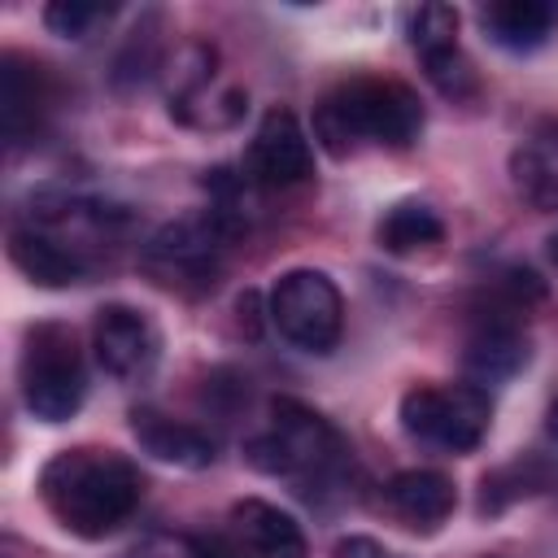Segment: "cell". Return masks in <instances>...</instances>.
Returning <instances> with one entry per match:
<instances>
[{"label":"cell","instance_id":"cell-19","mask_svg":"<svg viewBox=\"0 0 558 558\" xmlns=\"http://www.w3.org/2000/svg\"><path fill=\"white\" fill-rule=\"evenodd\" d=\"M510 174H514V187L527 205H536L545 214H558V161H549L536 148H519L510 157Z\"/></svg>","mask_w":558,"mask_h":558},{"label":"cell","instance_id":"cell-16","mask_svg":"<svg viewBox=\"0 0 558 558\" xmlns=\"http://www.w3.org/2000/svg\"><path fill=\"white\" fill-rule=\"evenodd\" d=\"M440 235H445L440 214H436L427 201H414V196H410V201L388 205V209H384V218H379V227H375L379 248H384V253H397V257L418 253V248L436 244Z\"/></svg>","mask_w":558,"mask_h":558},{"label":"cell","instance_id":"cell-20","mask_svg":"<svg viewBox=\"0 0 558 558\" xmlns=\"http://www.w3.org/2000/svg\"><path fill=\"white\" fill-rule=\"evenodd\" d=\"M405 35H410V48H414L418 57L458 48V9H453V4H440V0L418 4V9L410 13Z\"/></svg>","mask_w":558,"mask_h":558},{"label":"cell","instance_id":"cell-25","mask_svg":"<svg viewBox=\"0 0 558 558\" xmlns=\"http://www.w3.org/2000/svg\"><path fill=\"white\" fill-rule=\"evenodd\" d=\"M192 554H196V558H231V549H227L218 536H209V541L196 536V541H192Z\"/></svg>","mask_w":558,"mask_h":558},{"label":"cell","instance_id":"cell-27","mask_svg":"<svg viewBox=\"0 0 558 558\" xmlns=\"http://www.w3.org/2000/svg\"><path fill=\"white\" fill-rule=\"evenodd\" d=\"M549 257L558 262V235H549Z\"/></svg>","mask_w":558,"mask_h":558},{"label":"cell","instance_id":"cell-3","mask_svg":"<svg viewBox=\"0 0 558 558\" xmlns=\"http://www.w3.org/2000/svg\"><path fill=\"white\" fill-rule=\"evenodd\" d=\"M235 231L240 227L227 214H218L214 205L201 214H183V218L166 222L144 244L140 266L148 270L153 283H161L170 292H183V296L209 292L218 283V270H222V248Z\"/></svg>","mask_w":558,"mask_h":558},{"label":"cell","instance_id":"cell-18","mask_svg":"<svg viewBox=\"0 0 558 558\" xmlns=\"http://www.w3.org/2000/svg\"><path fill=\"white\" fill-rule=\"evenodd\" d=\"M157 65H161V13H144L126 35L122 52L113 57V83L118 87L144 83L157 74Z\"/></svg>","mask_w":558,"mask_h":558},{"label":"cell","instance_id":"cell-23","mask_svg":"<svg viewBox=\"0 0 558 558\" xmlns=\"http://www.w3.org/2000/svg\"><path fill=\"white\" fill-rule=\"evenodd\" d=\"M331 558H388V549L375 536H340Z\"/></svg>","mask_w":558,"mask_h":558},{"label":"cell","instance_id":"cell-26","mask_svg":"<svg viewBox=\"0 0 558 558\" xmlns=\"http://www.w3.org/2000/svg\"><path fill=\"white\" fill-rule=\"evenodd\" d=\"M545 427H549V436H554V440H558V401H554V405H549V414H545Z\"/></svg>","mask_w":558,"mask_h":558},{"label":"cell","instance_id":"cell-15","mask_svg":"<svg viewBox=\"0 0 558 558\" xmlns=\"http://www.w3.org/2000/svg\"><path fill=\"white\" fill-rule=\"evenodd\" d=\"M231 523H235V532H240V541H244V549L253 558H310L301 523L288 510H279V506H270L262 497L235 501L231 506Z\"/></svg>","mask_w":558,"mask_h":558},{"label":"cell","instance_id":"cell-10","mask_svg":"<svg viewBox=\"0 0 558 558\" xmlns=\"http://www.w3.org/2000/svg\"><path fill=\"white\" fill-rule=\"evenodd\" d=\"M527 366V336L514 318H480V327L466 336L462 349V371L466 384L475 388H493L514 379Z\"/></svg>","mask_w":558,"mask_h":558},{"label":"cell","instance_id":"cell-11","mask_svg":"<svg viewBox=\"0 0 558 558\" xmlns=\"http://www.w3.org/2000/svg\"><path fill=\"white\" fill-rule=\"evenodd\" d=\"M131 436L140 440V449L157 462H170V466H183V471H201L218 458V445L209 432L183 423V418H170L153 405H135L131 410Z\"/></svg>","mask_w":558,"mask_h":558},{"label":"cell","instance_id":"cell-7","mask_svg":"<svg viewBox=\"0 0 558 558\" xmlns=\"http://www.w3.org/2000/svg\"><path fill=\"white\" fill-rule=\"evenodd\" d=\"M92 349H96V362L109 379L118 384H144L153 371H157V357H161V336L153 327L148 314H140L135 305H100L96 310V323H92Z\"/></svg>","mask_w":558,"mask_h":558},{"label":"cell","instance_id":"cell-8","mask_svg":"<svg viewBox=\"0 0 558 558\" xmlns=\"http://www.w3.org/2000/svg\"><path fill=\"white\" fill-rule=\"evenodd\" d=\"M310 174H314V148L301 118L283 105L266 109L244 153V179L257 187H292L305 183Z\"/></svg>","mask_w":558,"mask_h":558},{"label":"cell","instance_id":"cell-22","mask_svg":"<svg viewBox=\"0 0 558 558\" xmlns=\"http://www.w3.org/2000/svg\"><path fill=\"white\" fill-rule=\"evenodd\" d=\"M100 17H109V9L100 4H87V0H52L44 9V26L61 39H83Z\"/></svg>","mask_w":558,"mask_h":558},{"label":"cell","instance_id":"cell-1","mask_svg":"<svg viewBox=\"0 0 558 558\" xmlns=\"http://www.w3.org/2000/svg\"><path fill=\"white\" fill-rule=\"evenodd\" d=\"M140 497H144V475L118 449L74 445L52 453L39 471V501L70 536L83 541H100L118 532L135 514Z\"/></svg>","mask_w":558,"mask_h":558},{"label":"cell","instance_id":"cell-21","mask_svg":"<svg viewBox=\"0 0 558 558\" xmlns=\"http://www.w3.org/2000/svg\"><path fill=\"white\" fill-rule=\"evenodd\" d=\"M423 74H427V83H432L440 96H449V100H466V96L480 92V74H475V65L466 61L462 48H445V52L423 57Z\"/></svg>","mask_w":558,"mask_h":558},{"label":"cell","instance_id":"cell-5","mask_svg":"<svg viewBox=\"0 0 558 558\" xmlns=\"http://www.w3.org/2000/svg\"><path fill=\"white\" fill-rule=\"evenodd\" d=\"M493 418V401L475 384H423L401 397V427L440 453H471Z\"/></svg>","mask_w":558,"mask_h":558},{"label":"cell","instance_id":"cell-4","mask_svg":"<svg viewBox=\"0 0 558 558\" xmlns=\"http://www.w3.org/2000/svg\"><path fill=\"white\" fill-rule=\"evenodd\" d=\"M87 397V371L78 340L65 323H39L22 349V401L39 423H65Z\"/></svg>","mask_w":558,"mask_h":558},{"label":"cell","instance_id":"cell-17","mask_svg":"<svg viewBox=\"0 0 558 558\" xmlns=\"http://www.w3.org/2000/svg\"><path fill=\"white\" fill-rule=\"evenodd\" d=\"M44 109V92H39V70H22L17 57H4V70H0V122H4V135L17 140L26 126H35Z\"/></svg>","mask_w":558,"mask_h":558},{"label":"cell","instance_id":"cell-6","mask_svg":"<svg viewBox=\"0 0 558 558\" xmlns=\"http://www.w3.org/2000/svg\"><path fill=\"white\" fill-rule=\"evenodd\" d=\"M266 318L279 327V336L301 353H331L344 331V301L331 275L323 270H283L270 288Z\"/></svg>","mask_w":558,"mask_h":558},{"label":"cell","instance_id":"cell-12","mask_svg":"<svg viewBox=\"0 0 558 558\" xmlns=\"http://www.w3.org/2000/svg\"><path fill=\"white\" fill-rule=\"evenodd\" d=\"M9 257L39 288H70V283L87 279V257L74 244H65L39 227H13L9 231Z\"/></svg>","mask_w":558,"mask_h":558},{"label":"cell","instance_id":"cell-13","mask_svg":"<svg viewBox=\"0 0 558 558\" xmlns=\"http://www.w3.org/2000/svg\"><path fill=\"white\" fill-rule=\"evenodd\" d=\"M384 501L392 506V514L410 527H423V532H436L453 506H458V493H453V480L440 475V471H397L388 484H384Z\"/></svg>","mask_w":558,"mask_h":558},{"label":"cell","instance_id":"cell-24","mask_svg":"<svg viewBox=\"0 0 558 558\" xmlns=\"http://www.w3.org/2000/svg\"><path fill=\"white\" fill-rule=\"evenodd\" d=\"M235 314H240L244 336L253 340V336L262 331V292H257V288H244V292H240V301H235Z\"/></svg>","mask_w":558,"mask_h":558},{"label":"cell","instance_id":"cell-2","mask_svg":"<svg viewBox=\"0 0 558 558\" xmlns=\"http://www.w3.org/2000/svg\"><path fill=\"white\" fill-rule=\"evenodd\" d=\"M423 131V100L397 78H344L314 105V140L344 157L362 140L410 148Z\"/></svg>","mask_w":558,"mask_h":558},{"label":"cell","instance_id":"cell-9","mask_svg":"<svg viewBox=\"0 0 558 558\" xmlns=\"http://www.w3.org/2000/svg\"><path fill=\"white\" fill-rule=\"evenodd\" d=\"M270 414H275L270 427L279 432V440L292 453V480L310 484V480H336L340 475L349 449H344V440L336 436V427L323 414H314L310 405H301L292 397H279L270 405Z\"/></svg>","mask_w":558,"mask_h":558},{"label":"cell","instance_id":"cell-14","mask_svg":"<svg viewBox=\"0 0 558 558\" xmlns=\"http://www.w3.org/2000/svg\"><path fill=\"white\" fill-rule=\"evenodd\" d=\"M480 26L506 52H536L558 31V0H493L480 9Z\"/></svg>","mask_w":558,"mask_h":558}]
</instances>
